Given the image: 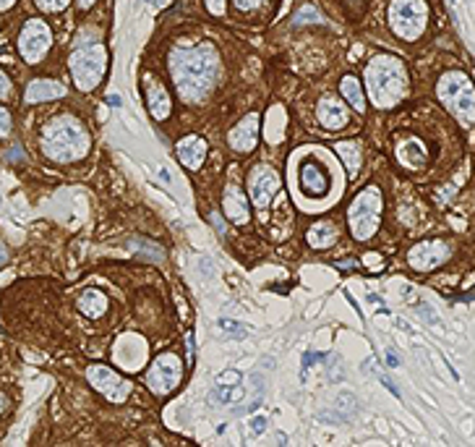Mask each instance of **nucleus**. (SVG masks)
Returning a JSON list of instances; mask_svg holds the SVG:
<instances>
[{"label": "nucleus", "mask_w": 475, "mask_h": 447, "mask_svg": "<svg viewBox=\"0 0 475 447\" xmlns=\"http://www.w3.org/2000/svg\"><path fill=\"white\" fill-rule=\"evenodd\" d=\"M167 68L181 99L185 102H204L209 92L215 89L219 74V58L215 47H178L167 58Z\"/></svg>", "instance_id": "1"}, {"label": "nucleus", "mask_w": 475, "mask_h": 447, "mask_svg": "<svg viewBox=\"0 0 475 447\" xmlns=\"http://www.w3.org/2000/svg\"><path fill=\"white\" fill-rule=\"evenodd\" d=\"M42 154L50 157L53 163H76L84 160L89 154L92 139L89 131L84 129V123L74 115H55L53 120H47V126L42 129V139H40Z\"/></svg>", "instance_id": "2"}, {"label": "nucleus", "mask_w": 475, "mask_h": 447, "mask_svg": "<svg viewBox=\"0 0 475 447\" xmlns=\"http://www.w3.org/2000/svg\"><path fill=\"white\" fill-rule=\"evenodd\" d=\"M366 89L371 102L381 110L394 108L408 95V68L389 53L374 55L366 66Z\"/></svg>", "instance_id": "3"}, {"label": "nucleus", "mask_w": 475, "mask_h": 447, "mask_svg": "<svg viewBox=\"0 0 475 447\" xmlns=\"http://www.w3.org/2000/svg\"><path fill=\"white\" fill-rule=\"evenodd\" d=\"M436 97L465 126L475 123V84L465 71H447L436 81Z\"/></svg>", "instance_id": "4"}, {"label": "nucleus", "mask_w": 475, "mask_h": 447, "mask_svg": "<svg viewBox=\"0 0 475 447\" xmlns=\"http://www.w3.org/2000/svg\"><path fill=\"white\" fill-rule=\"evenodd\" d=\"M381 209H384V199L376 186H366L358 194L350 207H347V225L356 241H368L374 238V233L378 230L381 222Z\"/></svg>", "instance_id": "5"}, {"label": "nucleus", "mask_w": 475, "mask_h": 447, "mask_svg": "<svg viewBox=\"0 0 475 447\" xmlns=\"http://www.w3.org/2000/svg\"><path fill=\"white\" fill-rule=\"evenodd\" d=\"M389 24H392L394 34L405 42L421 40L426 24H428V3L426 0H392Z\"/></svg>", "instance_id": "6"}, {"label": "nucleus", "mask_w": 475, "mask_h": 447, "mask_svg": "<svg viewBox=\"0 0 475 447\" xmlns=\"http://www.w3.org/2000/svg\"><path fill=\"white\" fill-rule=\"evenodd\" d=\"M68 66H71V76H74L76 87L84 89V92H92L105 79V71H108V50L102 44H92V47L74 50Z\"/></svg>", "instance_id": "7"}, {"label": "nucleus", "mask_w": 475, "mask_h": 447, "mask_svg": "<svg viewBox=\"0 0 475 447\" xmlns=\"http://www.w3.org/2000/svg\"><path fill=\"white\" fill-rule=\"evenodd\" d=\"M183 380V361L175 353H160L147 371V387L154 395H170Z\"/></svg>", "instance_id": "8"}, {"label": "nucleus", "mask_w": 475, "mask_h": 447, "mask_svg": "<svg viewBox=\"0 0 475 447\" xmlns=\"http://www.w3.org/2000/svg\"><path fill=\"white\" fill-rule=\"evenodd\" d=\"M53 47V32L42 19H29L19 34V53L26 63H40Z\"/></svg>", "instance_id": "9"}, {"label": "nucleus", "mask_w": 475, "mask_h": 447, "mask_svg": "<svg viewBox=\"0 0 475 447\" xmlns=\"http://www.w3.org/2000/svg\"><path fill=\"white\" fill-rule=\"evenodd\" d=\"M87 382L99 395H105L110 403H123L131 395L128 380H123L118 371L105 366V364H92L87 369Z\"/></svg>", "instance_id": "10"}, {"label": "nucleus", "mask_w": 475, "mask_h": 447, "mask_svg": "<svg viewBox=\"0 0 475 447\" xmlns=\"http://www.w3.org/2000/svg\"><path fill=\"white\" fill-rule=\"evenodd\" d=\"M449 243L447 241H421V243H415L410 251H408V264H410L415 273H431L436 267H442L447 259H449Z\"/></svg>", "instance_id": "11"}, {"label": "nucleus", "mask_w": 475, "mask_h": 447, "mask_svg": "<svg viewBox=\"0 0 475 447\" xmlns=\"http://www.w3.org/2000/svg\"><path fill=\"white\" fill-rule=\"evenodd\" d=\"M277 188H280V178H277V173L272 170L269 165H259V168L251 170L249 197H251V202L256 204V209L269 207V202H272V197L277 194Z\"/></svg>", "instance_id": "12"}, {"label": "nucleus", "mask_w": 475, "mask_h": 447, "mask_svg": "<svg viewBox=\"0 0 475 447\" xmlns=\"http://www.w3.org/2000/svg\"><path fill=\"white\" fill-rule=\"evenodd\" d=\"M227 142H230V147L240 154L256 149V144H259V115H256V113H249V115L230 131Z\"/></svg>", "instance_id": "13"}, {"label": "nucleus", "mask_w": 475, "mask_h": 447, "mask_svg": "<svg viewBox=\"0 0 475 447\" xmlns=\"http://www.w3.org/2000/svg\"><path fill=\"white\" fill-rule=\"evenodd\" d=\"M301 188L308 197H324L329 191V175L316 160H306L301 165Z\"/></svg>", "instance_id": "14"}, {"label": "nucleus", "mask_w": 475, "mask_h": 447, "mask_svg": "<svg viewBox=\"0 0 475 447\" xmlns=\"http://www.w3.org/2000/svg\"><path fill=\"white\" fill-rule=\"evenodd\" d=\"M65 95V87L55 79H34L24 92V102L26 105H37V102H50V99H60Z\"/></svg>", "instance_id": "15"}, {"label": "nucleus", "mask_w": 475, "mask_h": 447, "mask_svg": "<svg viewBox=\"0 0 475 447\" xmlns=\"http://www.w3.org/2000/svg\"><path fill=\"white\" fill-rule=\"evenodd\" d=\"M426 144L421 142V139H415V136H408V139H402L400 144H397V163L405 168V170H410V173H415V170H421L423 165H426Z\"/></svg>", "instance_id": "16"}, {"label": "nucleus", "mask_w": 475, "mask_h": 447, "mask_svg": "<svg viewBox=\"0 0 475 447\" xmlns=\"http://www.w3.org/2000/svg\"><path fill=\"white\" fill-rule=\"evenodd\" d=\"M222 209H225V218L235 225H243L249 222L251 212H249V202L243 197V191L238 188L235 184H230L225 188V197H222Z\"/></svg>", "instance_id": "17"}, {"label": "nucleus", "mask_w": 475, "mask_h": 447, "mask_svg": "<svg viewBox=\"0 0 475 447\" xmlns=\"http://www.w3.org/2000/svg\"><path fill=\"white\" fill-rule=\"evenodd\" d=\"M175 152H178V160L183 163V168H188V170H199L206 157V142L201 136H185V139L178 142Z\"/></svg>", "instance_id": "18"}, {"label": "nucleus", "mask_w": 475, "mask_h": 447, "mask_svg": "<svg viewBox=\"0 0 475 447\" xmlns=\"http://www.w3.org/2000/svg\"><path fill=\"white\" fill-rule=\"evenodd\" d=\"M147 105H149V113L157 120H165L173 110V102H170V95L167 89L157 81V79H147Z\"/></svg>", "instance_id": "19"}, {"label": "nucleus", "mask_w": 475, "mask_h": 447, "mask_svg": "<svg viewBox=\"0 0 475 447\" xmlns=\"http://www.w3.org/2000/svg\"><path fill=\"white\" fill-rule=\"evenodd\" d=\"M316 115H319V123L324 126V129H342L347 126V110L345 105H340V99L335 97H324L319 102V110H316Z\"/></svg>", "instance_id": "20"}, {"label": "nucleus", "mask_w": 475, "mask_h": 447, "mask_svg": "<svg viewBox=\"0 0 475 447\" xmlns=\"http://www.w3.org/2000/svg\"><path fill=\"white\" fill-rule=\"evenodd\" d=\"M337 238H340V228H337L335 222H329V220L313 222L308 233H306V241H308L311 249H329V246L337 243Z\"/></svg>", "instance_id": "21"}, {"label": "nucleus", "mask_w": 475, "mask_h": 447, "mask_svg": "<svg viewBox=\"0 0 475 447\" xmlns=\"http://www.w3.org/2000/svg\"><path fill=\"white\" fill-rule=\"evenodd\" d=\"M76 306L89 319H99V316L108 311V295L102 293V291H97V288H89V291H84V293L78 295Z\"/></svg>", "instance_id": "22"}, {"label": "nucleus", "mask_w": 475, "mask_h": 447, "mask_svg": "<svg viewBox=\"0 0 475 447\" xmlns=\"http://www.w3.org/2000/svg\"><path fill=\"white\" fill-rule=\"evenodd\" d=\"M335 149H337V154L342 157L347 173L358 175V170H360V144L358 142H340Z\"/></svg>", "instance_id": "23"}, {"label": "nucleus", "mask_w": 475, "mask_h": 447, "mask_svg": "<svg viewBox=\"0 0 475 447\" xmlns=\"http://www.w3.org/2000/svg\"><path fill=\"white\" fill-rule=\"evenodd\" d=\"M340 92L345 95V99L358 110V113H363V108H366V97H363V89H360V81H358V79L345 76L340 81Z\"/></svg>", "instance_id": "24"}, {"label": "nucleus", "mask_w": 475, "mask_h": 447, "mask_svg": "<svg viewBox=\"0 0 475 447\" xmlns=\"http://www.w3.org/2000/svg\"><path fill=\"white\" fill-rule=\"evenodd\" d=\"M243 387L240 384H233V387H222V384H217V390L209 393V403L212 405H222V403H238L240 398H243Z\"/></svg>", "instance_id": "25"}, {"label": "nucleus", "mask_w": 475, "mask_h": 447, "mask_svg": "<svg viewBox=\"0 0 475 447\" xmlns=\"http://www.w3.org/2000/svg\"><path fill=\"white\" fill-rule=\"evenodd\" d=\"M335 408L340 411V418H350V416H356V411H358L356 395H350V393L340 395V398L335 400Z\"/></svg>", "instance_id": "26"}, {"label": "nucleus", "mask_w": 475, "mask_h": 447, "mask_svg": "<svg viewBox=\"0 0 475 447\" xmlns=\"http://www.w3.org/2000/svg\"><path fill=\"white\" fill-rule=\"evenodd\" d=\"M295 26H306V24H324V19H322V13L316 11L313 6H303L301 11L295 13Z\"/></svg>", "instance_id": "27"}, {"label": "nucleus", "mask_w": 475, "mask_h": 447, "mask_svg": "<svg viewBox=\"0 0 475 447\" xmlns=\"http://www.w3.org/2000/svg\"><path fill=\"white\" fill-rule=\"evenodd\" d=\"M240 380H243V374H240V371L227 369L217 377V384H222V387H233V384H240Z\"/></svg>", "instance_id": "28"}, {"label": "nucleus", "mask_w": 475, "mask_h": 447, "mask_svg": "<svg viewBox=\"0 0 475 447\" xmlns=\"http://www.w3.org/2000/svg\"><path fill=\"white\" fill-rule=\"evenodd\" d=\"M68 3H71V0H37L40 11H47V13L63 11V8H68Z\"/></svg>", "instance_id": "29"}, {"label": "nucleus", "mask_w": 475, "mask_h": 447, "mask_svg": "<svg viewBox=\"0 0 475 447\" xmlns=\"http://www.w3.org/2000/svg\"><path fill=\"white\" fill-rule=\"evenodd\" d=\"M11 92H13V81H11V76L0 68V99H8L11 97Z\"/></svg>", "instance_id": "30"}, {"label": "nucleus", "mask_w": 475, "mask_h": 447, "mask_svg": "<svg viewBox=\"0 0 475 447\" xmlns=\"http://www.w3.org/2000/svg\"><path fill=\"white\" fill-rule=\"evenodd\" d=\"M264 429H267V416H253V418L249 421V432L253 437L264 434Z\"/></svg>", "instance_id": "31"}, {"label": "nucleus", "mask_w": 475, "mask_h": 447, "mask_svg": "<svg viewBox=\"0 0 475 447\" xmlns=\"http://www.w3.org/2000/svg\"><path fill=\"white\" fill-rule=\"evenodd\" d=\"M11 113L6 108H0V136H6V133H11Z\"/></svg>", "instance_id": "32"}, {"label": "nucleus", "mask_w": 475, "mask_h": 447, "mask_svg": "<svg viewBox=\"0 0 475 447\" xmlns=\"http://www.w3.org/2000/svg\"><path fill=\"white\" fill-rule=\"evenodd\" d=\"M235 3V8L238 11H243V13H249V11H256L261 6V0H233Z\"/></svg>", "instance_id": "33"}, {"label": "nucleus", "mask_w": 475, "mask_h": 447, "mask_svg": "<svg viewBox=\"0 0 475 447\" xmlns=\"http://www.w3.org/2000/svg\"><path fill=\"white\" fill-rule=\"evenodd\" d=\"M219 325H222V330H227V332H233V335H238V338H243V335H246V332H243V327H240L238 322H230V319H222Z\"/></svg>", "instance_id": "34"}, {"label": "nucleus", "mask_w": 475, "mask_h": 447, "mask_svg": "<svg viewBox=\"0 0 475 447\" xmlns=\"http://www.w3.org/2000/svg\"><path fill=\"white\" fill-rule=\"evenodd\" d=\"M209 13H215V16H222L225 13V0H204Z\"/></svg>", "instance_id": "35"}, {"label": "nucleus", "mask_w": 475, "mask_h": 447, "mask_svg": "<svg viewBox=\"0 0 475 447\" xmlns=\"http://www.w3.org/2000/svg\"><path fill=\"white\" fill-rule=\"evenodd\" d=\"M378 380H381V384H384V387H387L389 393H392V395H397V398H400V390H397V387H394V382L389 380L387 374H378Z\"/></svg>", "instance_id": "36"}, {"label": "nucleus", "mask_w": 475, "mask_h": 447, "mask_svg": "<svg viewBox=\"0 0 475 447\" xmlns=\"http://www.w3.org/2000/svg\"><path fill=\"white\" fill-rule=\"evenodd\" d=\"M6 160H11V163H22V147H11L8 152H6Z\"/></svg>", "instance_id": "37"}, {"label": "nucleus", "mask_w": 475, "mask_h": 447, "mask_svg": "<svg viewBox=\"0 0 475 447\" xmlns=\"http://www.w3.org/2000/svg\"><path fill=\"white\" fill-rule=\"evenodd\" d=\"M418 314H426V319H428V325H436V314H433L428 306H418Z\"/></svg>", "instance_id": "38"}, {"label": "nucleus", "mask_w": 475, "mask_h": 447, "mask_svg": "<svg viewBox=\"0 0 475 447\" xmlns=\"http://www.w3.org/2000/svg\"><path fill=\"white\" fill-rule=\"evenodd\" d=\"M387 366H392V369H397V366H400V359H397V353H394V350H387Z\"/></svg>", "instance_id": "39"}, {"label": "nucleus", "mask_w": 475, "mask_h": 447, "mask_svg": "<svg viewBox=\"0 0 475 447\" xmlns=\"http://www.w3.org/2000/svg\"><path fill=\"white\" fill-rule=\"evenodd\" d=\"M335 267L337 270H353V267H358V264L356 262H337Z\"/></svg>", "instance_id": "40"}, {"label": "nucleus", "mask_w": 475, "mask_h": 447, "mask_svg": "<svg viewBox=\"0 0 475 447\" xmlns=\"http://www.w3.org/2000/svg\"><path fill=\"white\" fill-rule=\"evenodd\" d=\"M6 259H8V251H6V246H3V243H0V267H3V264H6Z\"/></svg>", "instance_id": "41"}, {"label": "nucleus", "mask_w": 475, "mask_h": 447, "mask_svg": "<svg viewBox=\"0 0 475 447\" xmlns=\"http://www.w3.org/2000/svg\"><path fill=\"white\" fill-rule=\"evenodd\" d=\"M16 6V0H0V8L6 11V8H13Z\"/></svg>", "instance_id": "42"}, {"label": "nucleus", "mask_w": 475, "mask_h": 447, "mask_svg": "<svg viewBox=\"0 0 475 447\" xmlns=\"http://www.w3.org/2000/svg\"><path fill=\"white\" fill-rule=\"evenodd\" d=\"M94 3H97V0H78V6H81V8H92Z\"/></svg>", "instance_id": "43"}, {"label": "nucleus", "mask_w": 475, "mask_h": 447, "mask_svg": "<svg viewBox=\"0 0 475 447\" xmlns=\"http://www.w3.org/2000/svg\"><path fill=\"white\" fill-rule=\"evenodd\" d=\"M108 102L112 105V108H118V105H120V97H118V95H112V97H108Z\"/></svg>", "instance_id": "44"}, {"label": "nucleus", "mask_w": 475, "mask_h": 447, "mask_svg": "<svg viewBox=\"0 0 475 447\" xmlns=\"http://www.w3.org/2000/svg\"><path fill=\"white\" fill-rule=\"evenodd\" d=\"M160 178H162L165 184H170V173H167V170H162V168H160Z\"/></svg>", "instance_id": "45"}, {"label": "nucleus", "mask_w": 475, "mask_h": 447, "mask_svg": "<svg viewBox=\"0 0 475 447\" xmlns=\"http://www.w3.org/2000/svg\"><path fill=\"white\" fill-rule=\"evenodd\" d=\"M167 3H170V0H154V6H160V8H162V6H167Z\"/></svg>", "instance_id": "46"}, {"label": "nucleus", "mask_w": 475, "mask_h": 447, "mask_svg": "<svg viewBox=\"0 0 475 447\" xmlns=\"http://www.w3.org/2000/svg\"><path fill=\"white\" fill-rule=\"evenodd\" d=\"M6 411V398H0V414Z\"/></svg>", "instance_id": "47"}]
</instances>
